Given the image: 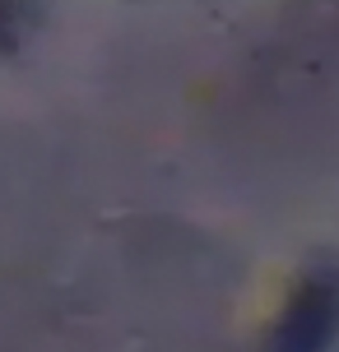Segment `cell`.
I'll list each match as a JSON object with an SVG mask.
<instances>
[{"instance_id":"cell-1","label":"cell","mask_w":339,"mask_h":352,"mask_svg":"<svg viewBox=\"0 0 339 352\" xmlns=\"http://www.w3.org/2000/svg\"><path fill=\"white\" fill-rule=\"evenodd\" d=\"M339 338V264H307L265 338V352H330Z\"/></svg>"},{"instance_id":"cell-2","label":"cell","mask_w":339,"mask_h":352,"mask_svg":"<svg viewBox=\"0 0 339 352\" xmlns=\"http://www.w3.org/2000/svg\"><path fill=\"white\" fill-rule=\"evenodd\" d=\"M23 23H28V14H23L19 5H0V52H14L19 47Z\"/></svg>"}]
</instances>
